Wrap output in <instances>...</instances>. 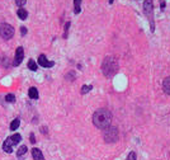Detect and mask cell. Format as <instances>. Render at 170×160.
Wrapping results in <instances>:
<instances>
[{
    "label": "cell",
    "instance_id": "cell-9",
    "mask_svg": "<svg viewBox=\"0 0 170 160\" xmlns=\"http://www.w3.org/2000/svg\"><path fill=\"white\" fill-rule=\"evenodd\" d=\"M32 156H33V160H45V156L42 154V151L37 147L32 149Z\"/></svg>",
    "mask_w": 170,
    "mask_h": 160
},
{
    "label": "cell",
    "instance_id": "cell-2",
    "mask_svg": "<svg viewBox=\"0 0 170 160\" xmlns=\"http://www.w3.org/2000/svg\"><path fill=\"white\" fill-rule=\"evenodd\" d=\"M118 67L120 66H118L117 58L113 56H107L102 64V71H103L105 78H112L117 74Z\"/></svg>",
    "mask_w": 170,
    "mask_h": 160
},
{
    "label": "cell",
    "instance_id": "cell-22",
    "mask_svg": "<svg viewBox=\"0 0 170 160\" xmlns=\"http://www.w3.org/2000/svg\"><path fill=\"white\" fill-rule=\"evenodd\" d=\"M29 140H31V142H32V144H35V142H36V139H35V135H33V133H31V136H29Z\"/></svg>",
    "mask_w": 170,
    "mask_h": 160
},
{
    "label": "cell",
    "instance_id": "cell-25",
    "mask_svg": "<svg viewBox=\"0 0 170 160\" xmlns=\"http://www.w3.org/2000/svg\"><path fill=\"white\" fill-rule=\"evenodd\" d=\"M42 132H43V133H47V128L46 127H42V130H41Z\"/></svg>",
    "mask_w": 170,
    "mask_h": 160
},
{
    "label": "cell",
    "instance_id": "cell-6",
    "mask_svg": "<svg viewBox=\"0 0 170 160\" xmlns=\"http://www.w3.org/2000/svg\"><path fill=\"white\" fill-rule=\"evenodd\" d=\"M152 9H154V4H152V0H145V3H143V10H145L146 15H149L150 22H151V31L154 32V20H152Z\"/></svg>",
    "mask_w": 170,
    "mask_h": 160
},
{
    "label": "cell",
    "instance_id": "cell-26",
    "mask_svg": "<svg viewBox=\"0 0 170 160\" xmlns=\"http://www.w3.org/2000/svg\"><path fill=\"white\" fill-rule=\"evenodd\" d=\"M113 2H114V0H109V4H113Z\"/></svg>",
    "mask_w": 170,
    "mask_h": 160
},
{
    "label": "cell",
    "instance_id": "cell-10",
    "mask_svg": "<svg viewBox=\"0 0 170 160\" xmlns=\"http://www.w3.org/2000/svg\"><path fill=\"white\" fill-rule=\"evenodd\" d=\"M163 90H164V93L170 95V76L164 79V81H163Z\"/></svg>",
    "mask_w": 170,
    "mask_h": 160
},
{
    "label": "cell",
    "instance_id": "cell-11",
    "mask_svg": "<svg viewBox=\"0 0 170 160\" xmlns=\"http://www.w3.org/2000/svg\"><path fill=\"white\" fill-rule=\"evenodd\" d=\"M28 95H29V98H32V99H37V98H38V90H37V88H35V87L29 88Z\"/></svg>",
    "mask_w": 170,
    "mask_h": 160
},
{
    "label": "cell",
    "instance_id": "cell-21",
    "mask_svg": "<svg viewBox=\"0 0 170 160\" xmlns=\"http://www.w3.org/2000/svg\"><path fill=\"white\" fill-rule=\"evenodd\" d=\"M69 27H70V23L67 22V23H66V27H65V35H64V37L67 36V31H69Z\"/></svg>",
    "mask_w": 170,
    "mask_h": 160
},
{
    "label": "cell",
    "instance_id": "cell-4",
    "mask_svg": "<svg viewBox=\"0 0 170 160\" xmlns=\"http://www.w3.org/2000/svg\"><path fill=\"white\" fill-rule=\"evenodd\" d=\"M20 140H22V136H20L19 133H15V135H13V136L8 137V139L4 141V144H3V150L5 151V153L10 154L12 151H13L12 145H17L18 142H20Z\"/></svg>",
    "mask_w": 170,
    "mask_h": 160
},
{
    "label": "cell",
    "instance_id": "cell-20",
    "mask_svg": "<svg viewBox=\"0 0 170 160\" xmlns=\"http://www.w3.org/2000/svg\"><path fill=\"white\" fill-rule=\"evenodd\" d=\"M25 2H27V0H15V3H17L18 6H23L25 4Z\"/></svg>",
    "mask_w": 170,
    "mask_h": 160
},
{
    "label": "cell",
    "instance_id": "cell-14",
    "mask_svg": "<svg viewBox=\"0 0 170 160\" xmlns=\"http://www.w3.org/2000/svg\"><path fill=\"white\" fill-rule=\"evenodd\" d=\"M19 125H20V120H18V118L14 120V121L10 123V130H12V131H15L17 128L19 127Z\"/></svg>",
    "mask_w": 170,
    "mask_h": 160
},
{
    "label": "cell",
    "instance_id": "cell-18",
    "mask_svg": "<svg viewBox=\"0 0 170 160\" xmlns=\"http://www.w3.org/2000/svg\"><path fill=\"white\" fill-rule=\"evenodd\" d=\"M5 99H6V102H10V103H14V102H15L14 94H8V95L5 97Z\"/></svg>",
    "mask_w": 170,
    "mask_h": 160
},
{
    "label": "cell",
    "instance_id": "cell-3",
    "mask_svg": "<svg viewBox=\"0 0 170 160\" xmlns=\"http://www.w3.org/2000/svg\"><path fill=\"white\" fill-rule=\"evenodd\" d=\"M104 141L107 144H114L118 141V128L114 126H109L108 128L104 130Z\"/></svg>",
    "mask_w": 170,
    "mask_h": 160
},
{
    "label": "cell",
    "instance_id": "cell-16",
    "mask_svg": "<svg viewBox=\"0 0 170 160\" xmlns=\"http://www.w3.org/2000/svg\"><path fill=\"white\" fill-rule=\"evenodd\" d=\"M25 153H27V146H20V149L18 150V153H17V155H18V158H20L22 155H24Z\"/></svg>",
    "mask_w": 170,
    "mask_h": 160
},
{
    "label": "cell",
    "instance_id": "cell-7",
    "mask_svg": "<svg viewBox=\"0 0 170 160\" xmlns=\"http://www.w3.org/2000/svg\"><path fill=\"white\" fill-rule=\"evenodd\" d=\"M23 57H24V50H23V47H18V48H17V51H15V57H14L13 65L14 66L20 65V62L23 61Z\"/></svg>",
    "mask_w": 170,
    "mask_h": 160
},
{
    "label": "cell",
    "instance_id": "cell-19",
    "mask_svg": "<svg viewBox=\"0 0 170 160\" xmlns=\"http://www.w3.org/2000/svg\"><path fill=\"white\" fill-rule=\"evenodd\" d=\"M127 160H136V153H135V151H131L128 158H127Z\"/></svg>",
    "mask_w": 170,
    "mask_h": 160
},
{
    "label": "cell",
    "instance_id": "cell-17",
    "mask_svg": "<svg viewBox=\"0 0 170 160\" xmlns=\"http://www.w3.org/2000/svg\"><path fill=\"white\" fill-rule=\"evenodd\" d=\"M91 89H93L91 85H84V87L81 88V94H87L88 91H90Z\"/></svg>",
    "mask_w": 170,
    "mask_h": 160
},
{
    "label": "cell",
    "instance_id": "cell-1",
    "mask_svg": "<svg viewBox=\"0 0 170 160\" xmlns=\"http://www.w3.org/2000/svg\"><path fill=\"white\" fill-rule=\"evenodd\" d=\"M93 123L99 130L108 128L110 123H112V113L105 108H100L94 112L93 114Z\"/></svg>",
    "mask_w": 170,
    "mask_h": 160
},
{
    "label": "cell",
    "instance_id": "cell-23",
    "mask_svg": "<svg viewBox=\"0 0 170 160\" xmlns=\"http://www.w3.org/2000/svg\"><path fill=\"white\" fill-rule=\"evenodd\" d=\"M20 32H22L23 36H25V35H27V28H25V27H22V28H20Z\"/></svg>",
    "mask_w": 170,
    "mask_h": 160
},
{
    "label": "cell",
    "instance_id": "cell-24",
    "mask_svg": "<svg viewBox=\"0 0 170 160\" xmlns=\"http://www.w3.org/2000/svg\"><path fill=\"white\" fill-rule=\"evenodd\" d=\"M160 4H161V9H164V8H165V2H164V0H161Z\"/></svg>",
    "mask_w": 170,
    "mask_h": 160
},
{
    "label": "cell",
    "instance_id": "cell-13",
    "mask_svg": "<svg viewBox=\"0 0 170 160\" xmlns=\"http://www.w3.org/2000/svg\"><path fill=\"white\" fill-rule=\"evenodd\" d=\"M17 14H18V17L22 19V20H24V19H27V17H28V13H27V10L25 9H23V8H19L18 9V12H17Z\"/></svg>",
    "mask_w": 170,
    "mask_h": 160
},
{
    "label": "cell",
    "instance_id": "cell-15",
    "mask_svg": "<svg viewBox=\"0 0 170 160\" xmlns=\"http://www.w3.org/2000/svg\"><path fill=\"white\" fill-rule=\"evenodd\" d=\"M28 69L32 71H36L37 70V64L35 62V60H29L28 61Z\"/></svg>",
    "mask_w": 170,
    "mask_h": 160
},
{
    "label": "cell",
    "instance_id": "cell-12",
    "mask_svg": "<svg viewBox=\"0 0 170 160\" xmlns=\"http://www.w3.org/2000/svg\"><path fill=\"white\" fill-rule=\"evenodd\" d=\"M81 12V0H74V13L79 14Z\"/></svg>",
    "mask_w": 170,
    "mask_h": 160
},
{
    "label": "cell",
    "instance_id": "cell-8",
    "mask_svg": "<svg viewBox=\"0 0 170 160\" xmlns=\"http://www.w3.org/2000/svg\"><path fill=\"white\" fill-rule=\"evenodd\" d=\"M38 64H39L42 67H52V66L55 65L54 61H48L47 57H46L45 55H39V57H38Z\"/></svg>",
    "mask_w": 170,
    "mask_h": 160
},
{
    "label": "cell",
    "instance_id": "cell-5",
    "mask_svg": "<svg viewBox=\"0 0 170 160\" xmlns=\"http://www.w3.org/2000/svg\"><path fill=\"white\" fill-rule=\"evenodd\" d=\"M0 36L4 39H10L14 36V28L8 23L0 24Z\"/></svg>",
    "mask_w": 170,
    "mask_h": 160
}]
</instances>
